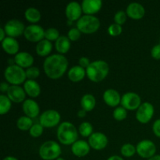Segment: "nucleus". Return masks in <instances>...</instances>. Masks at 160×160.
Wrapping results in <instances>:
<instances>
[{"label": "nucleus", "instance_id": "nucleus-1", "mask_svg": "<svg viewBox=\"0 0 160 160\" xmlns=\"http://www.w3.org/2000/svg\"><path fill=\"white\" fill-rule=\"evenodd\" d=\"M68 60L61 54H53L46 57L43 63L44 71L51 79H59L66 73Z\"/></svg>", "mask_w": 160, "mask_h": 160}, {"label": "nucleus", "instance_id": "nucleus-2", "mask_svg": "<svg viewBox=\"0 0 160 160\" xmlns=\"http://www.w3.org/2000/svg\"><path fill=\"white\" fill-rule=\"evenodd\" d=\"M109 71V64L104 60L92 62L86 69V75L90 81L95 83L102 81L107 77Z\"/></svg>", "mask_w": 160, "mask_h": 160}, {"label": "nucleus", "instance_id": "nucleus-3", "mask_svg": "<svg viewBox=\"0 0 160 160\" xmlns=\"http://www.w3.org/2000/svg\"><path fill=\"white\" fill-rule=\"evenodd\" d=\"M57 138L59 142L62 145H72L78 141V131L72 123L62 122L58 127Z\"/></svg>", "mask_w": 160, "mask_h": 160}, {"label": "nucleus", "instance_id": "nucleus-4", "mask_svg": "<svg viewBox=\"0 0 160 160\" xmlns=\"http://www.w3.org/2000/svg\"><path fill=\"white\" fill-rule=\"evenodd\" d=\"M4 78L11 85H20L27 81L26 71L16 64L9 65L5 70Z\"/></svg>", "mask_w": 160, "mask_h": 160}, {"label": "nucleus", "instance_id": "nucleus-5", "mask_svg": "<svg viewBox=\"0 0 160 160\" xmlns=\"http://www.w3.org/2000/svg\"><path fill=\"white\" fill-rule=\"evenodd\" d=\"M100 28V20L92 15H84L77 21V28L84 34H90L96 32Z\"/></svg>", "mask_w": 160, "mask_h": 160}, {"label": "nucleus", "instance_id": "nucleus-6", "mask_svg": "<svg viewBox=\"0 0 160 160\" xmlns=\"http://www.w3.org/2000/svg\"><path fill=\"white\" fill-rule=\"evenodd\" d=\"M39 156L44 160H56L62 153L61 146L55 141H47L39 148Z\"/></svg>", "mask_w": 160, "mask_h": 160}, {"label": "nucleus", "instance_id": "nucleus-7", "mask_svg": "<svg viewBox=\"0 0 160 160\" xmlns=\"http://www.w3.org/2000/svg\"><path fill=\"white\" fill-rule=\"evenodd\" d=\"M60 119L61 116L58 111L55 109H48L41 114L39 117V123L43 128H54L59 124Z\"/></svg>", "mask_w": 160, "mask_h": 160}, {"label": "nucleus", "instance_id": "nucleus-8", "mask_svg": "<svg viewBox=\"0 0 160 160\" xmlns=\"http://www.w3.org/2000/svg\"><path fill=\"white\" fill-rule=\"evenodd\" d=\"M3 28L8 37L14 38L24 34L26 29L24 24L20 20L17 19L9 20V21L6 22Z\"/></svg>", "mask_w": 160, "mask_h": 160}, {"label": "nucleus", "instance_id": "nucleus-9", "mask_svg": "<svg viewBox=\"0 0 160 160\" xmlns=\"http://www.w3.org/2000/svg\"><path fill=\"white\" fill-rule=\"evenodd\" d=\"M136 151L139 156L144 159H150L156 156V146L150 140H142L136 146Z\"/></svg>", "mask_w": 160, "mask_h": 160}, {"label": "nucleus", "instance_id": "nucleus-10", "mask_svg": "<svg viewBox=\"0 0 160 160\" xmlns=\"http://www.w3.org/2000/svg\"><path fill=\"white\" fill-rule=\"evenodd\" d=\"M121 106L127 110H135L142 105L141 97L135 92H127L121 97Z\"/></svg>", "mask_w": 160, "mask_h": 160}, {"label": "nucleus", "instance_id": "nucleus-11", "mask_svg": "<svg viewBox=\"0 0 160 160\" xmlns=\"http://www.w3.org/2000/svg\"><path fill=\"white\" fill-rule=\"evenodd\" d=\"M45 31L40 25L31 24L27 27L23 35L29 42H39L45 39Z\"/></svg>", "mask_w": 160, "mask_h": 160}, {"label": "nucleus", "instance_id": "nucleus-12", "mask_svg": "<svg viewBox=\"0 0 160 160\" xmlns=\"http://www.w3.org/2000/svg\"><path fill=\"white\" fill-rule=\"evenodd\" d=\"M154 106L150 102L142 103L136 112V119L142 123H148L154 115Z\"/></svg>", "mask_w": 160, "mask_h": 160}, {"label": "nucleus", "instance_id": "nucleus-13", "mask_svg": "<svg viewBox=\"0 0 160 160\" xmlns=\"http://www.w3.org/2000/svg\"><path fill=\"white\" fill-rule=\"evenodd\" d=\"M88 144L91 148L97 151L102 150L107 146L108 138L106 135L101 132H94L88 138Z\"/></svg>", "mask_w": 160, "mask_h": 160}, {"label": "nucleus", "instance_id": "nucleus-14", "mask_svg": "<svg viewBox=\"0 0 160 160\" xmlns=\"http://www.w3.org/2000/svg\"><path fill=\"white\" fill-rule=\"evenodd\" d=\"M6 95L8 98L16 103L23 102L26 98V92L23 88H21L19 85H10L9 90L6 92Z\"/></svg>", "mask_w": 160, "mask_h": 160}, {"label": "nucleus", "instance_id": "nucleus-15", "mask_svg": "<svg viewBox=\"0 0 160 160\" xmlns=\"http://www.w3.org/2000/svg\"><path fill=\"white\" fill-rule=\"evenodd\" d=\"M65 12L68 20L73 22L81 18L83 11L81 5H80L78 2H71L67 4Z\"/></svg>", "mask_w": 160, "mask_h": 160}, {"label": "nucleus", "instance_id": "nucleus-16", "mask_svg": "<svg viewBox=\"0 0 160 160\" xmlns=\"http://www.w3.org/2000/svg\"><path fill=\"white\" fill-rule=\"evenodd\" d=\"M102 6V0H84L81 3L82 11L85 15L94 16L101 9Z\"/></svg>", "mask_w": 160, "mask_h": 160}, {"label": "nucleus", "instance_id": "nucleus-17", "mask_svg": "<svg viewBox=\"0 0 160 160\" xmlns=\"http://www.w3.org/2000/svg\"><path fill=\"white\" fill-rule=\"evenodd\" d=\"M22 109L25 116L31 119L37 117L40 112V108L38 102L31 98L26 99L23 102L22 105Z\"/></svg>", "mask_w": 160, "mask_h": 160}, {"label": "nucleus", "instance_id": "nucleus-18", "mask_svg": "<svg viewBox=\"0 0 160 160\" xmlns=\"http://www.w3.org/2000/svg\"><path fill=\"white\" fill-rule=\"evenodd\" d=\"M126 13L133 20H140L145 14V9L142 4L138 2H131L128 6Z\"/></svg>", "mask_w": 160, "mask_h": 160}, {"label": "nucleus", "instance_id": "nucleus-19", "mask_svg": "<svg viewBox=\"0 0 160 160\" xmlns=\"http://www.w3.org/2000/svg\"><path fill=\"white\" fill-rule=\"evenodd\" d=\"M34 57L31 54L27 52H19L14 57V62L16 65L22 68H30L34 63Z\"/></svg>", "mask_w": 160, "mask_h": 160}, {"label": "nucleus", "instance_id": "nucleus-20", "mask_svg": "<svg viewBox=\"0 0 160 160\" xmlns=\"http://www.w3.org/2000/svg\"><path fill=\"white\" fill-rule=\"evenodd\" d=\"M103 100L110 107H117L121 102V97L117 90L107 89L103 93Z\"/></svg>", "mask_w": 160, "mask_h": 160}, {"label": "nucleus", "instance_id": "nucleus-21", "mask_svg": "<svg viewBox=\"0 0 160 160\" xmlns=\"http://www.w3.org/2000/svg\"><path fill=\"white\" fill-rule=\"evenodd\" d=\"M90 145L86 141L78 140L71 145L72 153L78 157H84L90 152Z\"/></svg>", "mask_w": 160, "mask_h": 160}, {"label": "nucleus", "instance_id": "nucleus-22", "mask_svg": "<svg viewBox=\"0 0 160 160\" xmlns=\"http://www.w3.org/2000/svg\"><path fill=\"white\" fill-rule=\"evenodd\" d=\"M2 47L6 53L9 55H17L18 53L20 45L17 40L14 38L6 37L2 42Z\"/></svg>", "mask_w": 160, "mask_h": 160}, {"label": "nucleus", "instance_id": "nucleus-23", "mask_svg": "<svg viewBox=\"0 0 160 160\" xmlns=\"http://www.w3.org/2000/svg\"><path fill=\"white\" fill-rule=\"evenodd\" d=\"M23 89L26 94H28L31 98H36L39 96L41 93L40 85L34 80H27L23 84Z\"/></svg>", "mask_w": 160, "mask_h": 160}, {"label": "nucleus", "instance_id": "nucleus-24", "mask_svg": "<svg viewBox=\"0 0 160 160\" xmlns=\"http://www.w3.org/2000/svg\"><path fill=\"white\" fill-rule=\"evenodd\" d=\"M35 50L36 53L41 57H44V56L48 57V56L51 53L52 50V44L50 41L45 38L41 42H38Z\"/></svg>", "mask_w": 160, "mask_h": 160}, {"label": "nucleus", "instance_id": "nucleus-25", "mask_svg": "<svg viewBox=\"0 0 160 160\" xmlns=\"http://www.w3.org/2000/svg\"><path fill=\"white\" fill-rule=\"evenodd\" d=\"M86 75V70L81 66H74L69 70L68 78L73 82H79L84 79Z\"/></svg>", "mask_w": 160, "mask_h": 160}, {"label": "nucleus", "instance_id": "nucleus-26", "mask_svg": "<svg viewBox=\"0 0 160 160\" xmlns=\"http://www.w3.org/2000/svg\"><path fill=\"white\" fill-rule=\"evenodd\" d=\"M56 49L59 54L62 55L67 53L70 48V40L67 36L62 35L56 41L55 43Z\"/></svg>", "mask_w": 160, "mask_h": 160}, {"label": "nucleus", "instance_id": "nucleus-27", "mask_svg": "<svg viewBox=\"0 0 160 160\" xmlns=\"http://www.w3.org/2000/svg\"><path fill=\"white\" fill-rule=\"evenodd\" d=\"M96 100L95 96L92 94H85L82 96L81 99V106L82 109L86 112H90L95 107Z\"/></svg>", "mask_w": 160, "mask_h": 160}, {"label": "nucleus", "instance_id": "nucleus-28", "mask_svg": "<svg viewBox=\"0 0 160 160\" xmlns=\"http://www.w3.org/2000/svg\"><path fill=\"white\" fill-rule=\"evenodd\" d=\"M24 17L28 21L32 23H35L41 20V12L38 9L34 7H30L26 9L24 12Z\"/></svg>", "mask_w": 160, "mask_h": 160}, {"label": "nucleus", "instance_id": "nucleus-29", "mask_svg": "<svg viewBox=\"0 0 160 160\" xmlns=\"http://www.w3.org/2000/svg\"><path fill=\"white\" fill-rule=\"evenodd\" d=\"M33 125V120L27 116L20 117L17 121V128L21 131H30Z\"/></svg>", "mask_w": 160, "mask_h": 160}, {"label": "nucleus", "instance_id": "nucleus-30", "mask_svg": "<svg viewBox=\"0 0 160 160\" xmlns=\"http://www.w3.org/2000/svg\"><path fill=\"white\" fill-rule=\"evenodd\" d=\"M12 106V102L8 98L7 95H0V114L5 115L11 109Z\"/></svg>", "mask_w": 160, "mask_h": 160}, {"label": "nucleus", "instance_id": "nucleus-31", "mask_svg": "<svg viewBox=\"0 0 160 160\" xmlns=\"http://www.w3.org/2000/svg\"><path fill=\"white\" fill-rule=\"evenodd\" d=\"M78 131L83 137L89 138L94 133L93 127H92V123H89V122H83L80 124Z\"/></svg>", "mask_w": 160, "mask_h": 160}, {"label": "nucleus", "instance_id": "nucleus-32", "mask_svg": "<svg viewBox=\"0 0 160 160\" xmlns=\"http://www.w3.org/2000/svg\"><path fill=\"white\" fill-rule=\"evenodd\" d=\"M120 152H121L122 156H124V157L130 158L132 157V156L137 152V151H136V147H134V145H131V144L127 143L124 144V145L121 147Z\"/></svg>", "mask_w": 160, "mask_h": 160}, {"label": "nucleus", "instance_id": "nucleus-33", "mask_svg": "<svg viewBox=\"0 0 160 160\" xmlns=\"http://www.w3.org/2000/svg\"><path fill=\"white\" fill-rule=\"evenodd\" d=\"M113 118L117 121H122V120H125L128 116V112H127V109H124L122 106H118L113 111Z\"/></svg>", "mask_w": 160, "mask_h": 160}, {"label": "nucleus", "instance_id": "nucleus-34", "mask_svg": "<svg viewBox=\"0 0 160 160\" xmlns=\"http://www.w3.org/2000/svg\"><path fill=\"white\" fill-rule=\"evenodd\" d=\"M59 37H60L59 36V32L56 28H50L45 30V38L47 39V40L50 41V42H52V41H56Z\"/></svg>", "mask_w": 160, "mask_h": 160}, {"label": "nucleus", "instance_id": "nucleus-35", "mask_svg": "<svg viewBox=\"0 0 160 160\" xmlns=\"http://www.w3.org/2000/svg\"><path fill=\"white\" fill-rule=\"evenodd\" d=\"M44 128L40 124V123H35L31 127L29 131V134L31 137L33 138H38L43 133Z\"/></svg>", "mask_w": 160, "mask_h": 160}, {"label": "nucleus", "instance_id": "nucleus-36", "mask_svg": "<svg viewBox=\"0 0 160 160\" xmlns=\"http://www.w3.org/2000/svg\"><path fill=\"white\" fill-rule=\"evenodd\" d=\"M27 78L29 80H34L38 78L40 75V70L36 67H31L30 68H28L26 70Z\"/></svg>", "mask_w": 160, "mask_h": 160}, {"label": "nucleus", "instance_id": "nucleus-37", "mask_svg": "<svg viewBox=\"0 0 160 160\" xmlns=\"http://www.w3.org/2000/svg\"><path fill=\"white\" fill-rule=\"evenodd\" d=\"M123 31V28H122L121 25H119L117 23H112L109 25L108 28V32L111 36H118Z\"/></svg>", "mask_w": 160, "mask_h": 160}, {"label": "nucleus", "instance_id": "nucleus-38", "mask_svg": "<svg viewBox=\"0 0 160 160\" xmlns=\"http://www.w3.org/2000/svg\"><path fill=\"white\" fill-rule=\"evenodd\" d=\"M127 13L126 12L123 10H120L116 12L114 16V21L115 23H117L119 25H123L127 20Z\"/></svg>", "mask_w": 160, "mask_h": 160}, {"label": "nucleus", "instance_id": "nucleus-39", "mask_svg": "<svg viewBox=\"0 0 160 160\" xmlns=\"http://www.w3.org/2000/svg\"><path fill=\"white\" fill-rule=\"evenodd\" d=\"M81 34V32L78 29V28H71V29L69 30L68 34H67V37L69 38V39H70V41L74 42V41L78 40V39L80 38Z\"/></svg>", "mask_w": 160, "mask_h": 160}, {"label": "nucleus", "instance_id": "nucleus-40", "mask_svg": "<svg viewBox=\"0 0 160 160\" xmlns=\"http://www.w3.org/2000/svg\"><path fill=\"white\" fill-rule=\"evenodd\" d=\"M151 55L155 59H160V44L153 46L151 50Z\"/></svg>", "mask_w": 160, "mask_h": 160}, {"label": "nucleus", "instance_id": "nucleus-41", "mask_svg": "<svg viewBox=\"0 0 160 160\" xmlns=\"http://www.w3.org/2000/svg\"><path fill=\"white\" fill-rule=\"evenodd\" d=\"M152 131L156 137L160 138V119H158L154 122L152 126Z\"/></svg>", "mask_w": 160, "mask_h": 160}, {"label": "nucleus", "instance_id": "nucleus-42", "mask_svg": "<svg viewBox=\"0 0 160 160\" xmlns=\"http://www.w3.org/2000/svg\"><path fill=\"white\" fill-rule=\"evenodd\" d=\"M78 63H79V66H81L84 69H87L88 67V66L90 65L91 62L89 59H88L87 57H81L79 59Z\"/></svg>", "mask_w": 160, "mask_h": 160}, {"label": "nucleus", "instance_id": "nucleus-43", "mask_svg": "<svg viewBox=\"0 0 160 160\" xmlns=\"http://www.w3.org/2000/svg\"><path fill=\"white\" fill-rule=\"evenodd\" d=\"M9 87H10V86L9 85L8 83L2 82L1 85H0V91H1L2 93H4V92H7L8 90H9Z\"/></svg>", "mask_w": 160, "mask_h": 160}, {"label": "nucleus", "instance_id": "nucleus-44", "mask_svg": "<svg viewBox=\"0 0 160 160\" xmlns=\"http://www.w3.org/2000/svg\"><path fill=\"white\" fill-rule=\"evenodd\" d=\"M6 31H5L4 28H0V41L2 42L5 38H6Z\"/></svg>", "mask_w": 160, "mask_h": 160}, {"label": "nucleus", "instance_id": "nucleus-45", "mask_svg": "<svg viewBox=\"0 0 160 160\" xmlns=\"http://www.w3.org/2000/svg\"><path fill=\"white\" fill-rule=\"evenodd\" d=\"M86 113H87V112L85 110H84V109H80L78 112V117H80V118H83V117H85Z\"/></svg>", "mask_w": 160, "mask_h": 160}, {"label": "nucleus", "instance_id": "nucleus-46", "mask_svg": "<svg viewBox=\"0 0 160 160\" xmlns=\"http://www.w3.org/2000/svg\"><path fill=\"white\" fill-rule=\"evenodd\" d=\"M107 160H124L122 157L119 156H112L108 158Z\"/></svg>", "mask_w": 160, "mask_h": 160}, {"label": "nucleus", "instance_id": "nucleus-47", "mask_svg": "<svg viewBox=\"0 0 160 160\" xmlns=\"http://www.w3.org/2000/svg\"><path fill=\"white\" fill-rule=\"evenodd\" d=\"M148 160H160V155H156L153 157L150 158Z\"/></svg>", "mask_w": 160, "mask_h": 160}, {"label": "nucleus", "instance_id": "nucleus-48", "mask_svg": "<svg viewBox=\"0 0 160 160\" xmlns=\"http://www.w3.org/2000/svg\"><path fill=\"white\" fill-rule=\"evenodd\" d=\"M3 160H18L17 158L13 157V156H7V157L4 158Z\"/></svg>", "mask_w": 160, "mask_h": 160}, {"label": "nucleus", "instance_id": "nucleus-49", "mask_svg": "<svg viewBox=\"0 0 160 160\" xmlns=\"http://www.w3.org/2000/svg\"><path fill=\"white\" fill-rule=\"evenodd\" d=\"M56 160H65L63 159V158H61V157H59L58 159H56Z\"/></svg>", "mask_w": 160, "mask_h": 160}]
</instances>
